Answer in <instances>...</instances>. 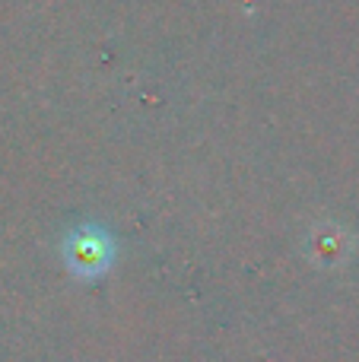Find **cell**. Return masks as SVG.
<instances>
[{"label":"cell","instance_id":"6da1fadb","mask_svg":"<svg viewBox=\"0 0 359 362\" xmlns=\"http://www.w3.org/2000/svg\"><path fill=\"white\" fill-rule=\"evenodd\" d=\"M114 238L102 226H80L64 238V264L80 280H95L108 274L114 264Z\"/></svg>","mask_w":359,"mask_h":362}]
</instances>
